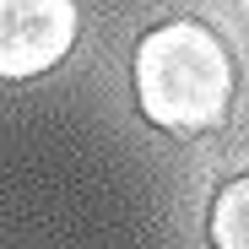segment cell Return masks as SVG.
I'll list each match as a JSON object with an SVG mask.
<instances>
[{
	"instance_id": "1",
	"label": "cell",
	"mask_w": 249,
	"mask_h": 249,
	"mask_svg": "<svg viewBox=\"0 0 249 249\" xmlns=\"http://www.w3.org/2000/svg\"><path fill=\"white\" fill-rule=\"evenodd\" d=\"M130 81H136L141 119L179 136V141H190V136H206L228 119L238 71H233L228 44L206 22L179 17V22L152 27L136 44Z\"/></svg>"
},
{
	"instance_id": "3",
	"label": "cell",
	"mask_w": 249,
	"mask_h": 249,
	"mask_svg": "<svg viewBox=\"0 0 249 249\" xmlns=\"http://www.w3.org/2000/svg\"><path fill=\"white\" fill-rule=\"evenodd\" d=\"M212 244L217 249H249V174L228 179L212 200Z\"/></svg>"
},
{
	"instance_id": "2",
	"label": "cell",
	"mask_w": 249,
	"mask_h": 249,
	"mask_svg": "<svg viewBox=\"0 0 249 249\" xmlns=\"http://www.w3.org/2000/svg\"><path fill=\"white\" fill-rule=\"evenodd\" d=\"M76 0H0V81L54 71L76 44Z\"/></svg>"
}]
</instances>
